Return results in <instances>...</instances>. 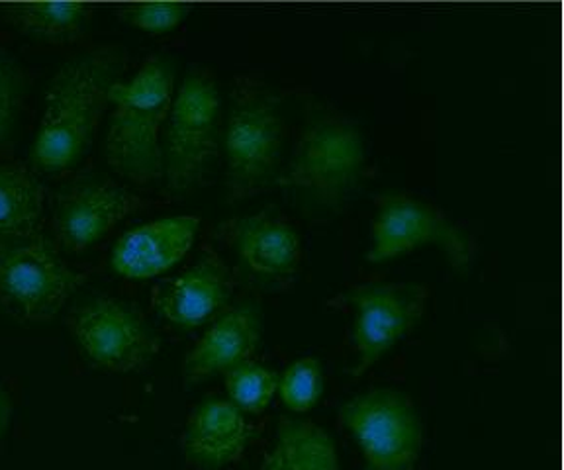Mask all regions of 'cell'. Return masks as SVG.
<instances>
[{"label":"cell","mask_w":564,"mask_h":470,"mask_svg":"<svg viewBox=\"0 0 564 470\" xmlns=\"http://www.w3.org/2000/svg\"><path fill=\"white\" fill-rule=\"evenodd\" d=\"M123 63L126 55L118 45H98L75 55L53 75L32 145L37 170L62 173L85 157L97 138Z\"/></svg>","instance_id":"6da1fadb"},{"label":"cell","mask_w":564,"mask_h":470,"mask_svg":"<svg viewBox=\"0 0 564 470\" xmlns=\"http://www.w3.org/2000/svg\"><path fill=\"white\" fill-rule=\"evenodd\" d=\"M175 69L165 55H151L130 80L110 89L106 161L135 185L161 178V133L173 100Z\"/></svg>","instance_id":"7a4b0ae2"},{"label":"cell","mask_w":564,"mask_h":470,"mask_svg":"<svg viewBox=\"0 0 564 470\" xmlns=\"http://www.w3.org/2000/svg\"><path fill=\"white\" fill-rule=\"evenodd\" d=\"M221 100L214 75L188 73L171 100L161 138V178L171 195H188L203 183L218 155Z\"/></svg>","instance_id":"3957f363"},{"label":"cell","mask_w":564,"mask_h":470,"mask_svg":"<svg viewBox=\"0 0 564 470\" xmlns=\"http://www.w3.org/2000/svg\"><path fill=\"white\" fill-rule=\"evenodd\" d=\"M365 163L359 125L337 110H324L310 118L279 181L314 203L339 205L359 185Z\"/></svg>","instance_id":"277c9868"},{"label":"cell","mask_w":564,"mask_h":470,"mask_svg":"<svg viewBox=\"0 0 564 470\" xmlns=\"http://www.w3.org/2000/svg\"><path fill=\"white\" fill-rule=\"evenodd\" d=\"M284 118L279 100L261 85H241L224 128L229 200H243L273 185L281 167Z\"/></svg>","instance_id":"5b68a950"},{"label":"cell","mask_w":564,"mask_h":470,"mask_svg":"<svg viewBox=\"0 0 564 470\" xmlns=\"http://www.w3.org/2000/svg\"><path fill=\"white\" fill-rule=\"evenodd\" d=\"M83 283L40 231L0 236V302L20 320L50 321Z\"/></svg>","instance_id":"8992f818"},{"label":"cell","mask_w":564,"mask_h":470,"mask_svg":"<svg viewBox=\"0 0 564 470\" xmlns=\"http://www.w3.org/2000/svg\"><path fill=\"white\" fill-rule=\"evenodd\" d=\"M339 422L359 445L365 470H414L423 427L412 400L394 389H372L345 402Z\"/></svg>","instance_id":"52a82bcc"},{"label":"cell","mask_w":564,"mask_h":470,"mask_svg":"<svg viewBox=\"0 0 564 470\" xmlns=\"http://www.w3.org/2000/svg\"><path fill=\"white\" fill-rule=\"evenodd\" d=\"M430 291L414 283H370L339 298L352 314V376L367 373L422 320Z\"/></svg>","instance_id":"ba28073f"},{"label":"cell","mask_w":564,"mask_h":470,"mask_svg":"<svg viewBox=\"0 0 564 470\" xmlns=\"http://www.w3.org/2000/svg\"><path fill=\"white\" fill-rule=\"evenodd\" d=\"M370 231V263H384L422 245H440L453 269H467L475 241L437 206L410 195H384Z\"/></svg>","instance_id":"9c48e42d"},{"label":"cell","mask_w":564,"mask_h":470,"mask_svg":"<svg viewBox=\"0 0 564 470\" xmlns=\"http://www.w3.org/2000/svg\"><path fill=\"white\" fill-rule=\"evenodd\" d=\"M70 334L88 361L110 373H135L159 351L150 324L140 311L112 296H95L75 311Z\"/></svg>","instance_id":"30bf717a"},{"label":"cell","mask_w":564,"mask_h":470,"mask_svg":"<svg viewBox=\"0 0 564 470\" xmlns=\"http://www.w3.org/2000/svg\"><path fill=\"white\" fill-rule=\"evenodd\" d=\"M143 200L108 178H80L62 190L55 205V233L63 248L85 251L105 240Z\"/></svg>","instance_id":"8fae6325"},{"label":"cell","mask_w":564,"mask_h":470,"mask_svg":"<svg viewBox=\"0 0 564 470\" xmlns=\"http://www.w3.org/2000/svg\"><path fill=\"white\" fill-rule=\"evenodd\" d=\"M229 245L247 275L264 286H282L296 275L302 255L299 231L281 214L243 216L226 226Z\"/></svg>","instance_id":"7c38bea8"},{"label":"cell","mask_w":564,"mask_h":470,"mask_svg":"<svg viewBox=\"0 0 564 470\" xmlns=\"http://www.w3.org/2000/svg\"><path fill=\"white\" fill-rule=\"evenodd\" d=\"M231 294L228 266L214 253L153 288V308L176 328H200L224 310Z\"/></svg>","instance_id":"4fadbf2b"},{"label":"cell","mask_w":564,"mask_h":470,"mask_svg":"<svg viewBox=\"0 0 564 470\" xmlns=\"http://www.w3.org/2000/svg\"><path fill=\"white\" fill-rule=\"evenodd\" d=\"M198 228V216H169L138 226L116 241L110 265L126 278H153L186 258Z\"/></svg>","instance_id":"5bb4252c"},{"label":"cell","mask_w":564,"mask_h":470,"mask_svg":"<svg viewBox=\"0 0 564 470\" xmlns=\"http://www.w3.org/2000/svg\"><path fill=\"white\" fill-rule=\"evenodd\" d=\"M261 341V318L253 306H236L220 314L186 356L183 376L186 384L212 374L228 373L253 357Z\"/></svg>","instance_id":"9a60e30c"},{"label":"cell","mask_w":564,"mask_h":470,"mask_svg":"<svg viewBox=\"0 0 564 470\" xmlns=\"http://www.w3.org/2000/svg\"><path fill=\"white\" fill-rule=\"evenodd\" d=\"M251 439L246 414L229 400H206L186 422L183 449L191 461L216 469L236 461Z\"/></svg>","instance_id":"2e32d148"},{"label":"cell","mask_w":564,"mask_h":470,"mask_svg":"<svg viewBox=\"0 0 564 470\" xmlns=\"http://www.w3.org/2000/svg\"><path fill=\"white\" fill-rule=\"evenodd\" d=\"M261 470H339L332 435L308 419L282 417Z\"/></svg>","instance_id":"e0dca14e"},{"label":"cell","mask_w":564,"mask_h":470,"mask_svg":"<svg viewBox=\"0 0 564 470\" xmlns=\"http://www.w3.org/2000/svg\"><path fill=\"white\" fill-rule=\"evenodd\" d=\"M2 19L24 36L70 44L87 32L93 7L87 2H14L2 7Z\"/></svg>","instance_id":"ac0fdd59"},{"label":"cell","mask_w":564,"mask_h":470,"mask_svg":"<svg viewBox=\"0 0 564 470\" xmlns=\"http://www.w3.org/2000/svg\"><path fill=\"white\" fill-rule=\"evenodd\" d=\"M45 190L32 171L20 163H0V236L40 231Z\"/></svg>","instance_id":"d6986e66"},{"label":"cell","mask_w":564,"mask_h":470,"mask_svg":"<svg viewBox=\"0 0 564 470\" xmlns=\"http://www.w3.org/2000/svg\"><path fill=\"white\" fill-rule=\"evenodd\" d=\"M279 376L263 364L247 363L234 367L226 373L229 402L243 414H261L273 400Z\"/></svg>","instance_id":"ffe728a7"},{"label":"cell","mask_w":564,"mask_h":470,"mask_svg":"<svg viewBox=\"0 0 564 470\" xmlns=\"http://www.w3.org/2000/svg\"><path fill=\"white\" fill-rule=\"evenodd\" d=\"M324 391V373L316 359L306 357L292 363L281 379L276 392L282 404L292 412H306L316 404Z\"/></svg>","instance_id":"44dd1931"},{"label":"cell","mask_w":564,"mask_h":470,"mask_svg":"<svg viewBox=\"0 0 564 470\" xmlns=\"http://www.w3.org/2000/svg\"><path fill=\"white\" fill-rule=\"evenodd\" d=\"M188 14V7L181 2H151V4H126L118 10V17L126 24L150 32L163 34L175 30Z\"/></svg>","instance_id":"7402d4cb"},{"label":"cell","mask_w":564,"mask_h":470,"mask_svg":"<svg viewBox=\"0 0 564 470\" xmlns=\"http://www.w3.org/2000/svg\"><path fill=\"white\" fill-rule=\"evenodd\" d=\"M22 73L17 62L0 47V145L9 140L22 102Z\"/></svg>","instance_id":"603a6c76"},{"label":"cell","mask_w":564,"mask_h":470,"mask_svg":"<svg viewBox=\"0 0 564 470\" xmlns=\"http://www.w3.org/2000/svg\"><path fill=\"white\" fill-rule=\"evenodd\" d=\"M7 419H9V400H7V394H4L2 386H0V434H2V429L7 426Z\"/></svg>","instance_id":"cb8c5ba5"}]
</instances>
